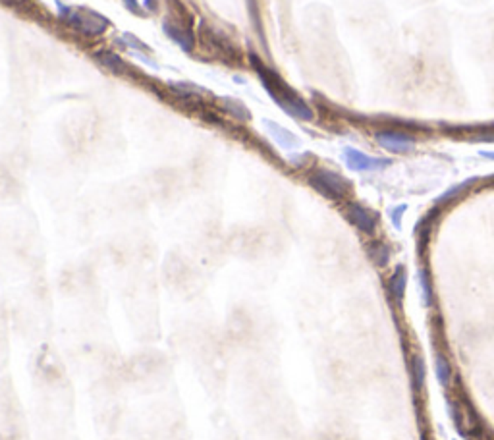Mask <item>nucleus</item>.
Listing matches in <instances>:
<instances>
[{
  "mask_svg": "<svg viewBox=\"0 0 494 440\" xmlns=\"http://www.w3.org/2000/svg\"><path fill=\"white\" fill-rule=\"evenodd\" d=\"M413 375H415L417 384L421 386V384H423V379H425V365H423V361H421L419 357H415V361H413Z\"/></svg>",
  "mask_w": 494,
  "mask_h": 440,
  "instance_id": "nucleus-7",
  "label": "nucleus"
},
{
  "mask_svg": "<svg viewBox=\"0 0 494 440\" xmlns=\"http://www.w3.org/2000/svg\"><path fill=\"white\" fill-rule=\"evenodd\" d=\"M404 211H406V205H402V207H396L394 211H392V222L398 226V228H400V216L404 215Z\"/></svg>",
  "mask_w": 494,
  "mask_h": 440,
  "instance_id": "nucleus-9",
  "label": "nucleus"
},
{
  "mask_svg": "<svg viewBox=\"0 0 494 440\" xmlns=\"http://www.w3.org/2000/svg\"><path fill=\"white\" fill-rule=\"evenodd\" d=\"M374 138H377V143H379L382 149L392 151V153H408V151H411L413 145H415L413 138L408 136V133H402V131H379Z\"/></svg>",
  "mask_w": 494,
  "mask_h": 440,
  "instance_id": "nucleus-3",
  "label": "nucleus"
},
{
  "mask_svg": "<svg viewBox=\"0 0 494 440\" xmlns=\"http://www.w3.org/2000/svg\"><path fill=\"white\" fill-rule=\"evenodd\" d=\"M344 161H346V164L352 170H357V172L382 170V168H386L390 164V161H386V158L365 155V153H361L359 149H354V147H346L344 149Z\"/></svg>",
  "mask_w": 494,
  "mask_h": 440,
  "instance_id": "nucleus-2",
  "label": "nucleus"
},
{
  "mask_svg": "<svg viewBox=\"0 0 494 440\" xmlns=\"http://www.w3.org/2000/svg\"><path fill=\"white\" fill-rule=\"evenodd\" d=\"M436 375H438V379H441L443 384H446L450 380V365H448V361L444 359L443 355L436 357Z\"/></svg>",
  "mask_w": 494,
  "mask_h": 440,
  "instance_id": "nucleus-6",
  "label": "nucleus"
},
{
  "mask_svg": "<svg viewBox=\"0 0 494 440\" xmlns=\"http://www.w3.org/2000/svg\"><path fill=\"white\" fill-rule=\"evenodd\" d=\"M388 288H390V293L394 295V300H396V302H402L404 290H406V268H396V272L392 275L390 282H388Z\"/></svg>",
  "mask_w": 494,
  "mask_h": 440,
  "instance_id": "nucleus-5",
  "label": "nucleus"
},
{
  "mask_svg": "<svg viewBox=\"0 0 494 440\" xmlns=\"http://www.w3.org/2000/svg\"><path fill=\"white\" fill-rule=\"evenodd\" d=\"M347 216H349V220H352L361 232L373 234L374 228H377V218H374L373 213L367 211L365 207H361V205H357V203H349V205H347Z\"/></svg>",
  "mask_w": 494,
  "mask_h": 440,
  "instance_id": "nucleus-4",
  "label": "nucleus"
},
{
  "mask_svg": "<svg viewBox=\"0 0 494 440\" xmlns=\"http://www.w3.org/2000/svg\"><path fill=\"white\" fill-rule=\"evenodd\" d=\"M311 181L317 190L329 197H344L349 191V184L346 178H342L336 172H330V170H317L311 176Z\"/></svg>",
  "mask_w": 494,
  "mask_h": 440,
  "instance_id": "nucleus-1",
  "label": "nucleus"
},
{
  "mask_svg": "<svg viewBox=\"0 0 494 440\" xmlns=\"http://www.w3.org/2000/svg\"><path fill=\"white\" fill-rule=\"evenodd\" d=\"M481 155L485 156V158H491V161H494V151H481Z\"/></svg>",
  "mask_w": 494,
  "mask_h": 440,
  "instance_id": "nucleus-10",
  "label": "nucleus"
},
{
  "mask_svg": "<svg viewBox=\"0 0 494 440\" xmlns=\"http://www.w3.org/2000/svg\"><path fill=\"white\" fill-rule=\"evenodd\" d=\"M419 282H421V290H423V295H425V302H429V282H427L425 270H419Z\"/></svg>",
  "mask_w": 494,
  "mask_h": 440,
  "instance_id": "nucleus-8",
  "label": "nucleus"
}]
</instances>
